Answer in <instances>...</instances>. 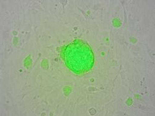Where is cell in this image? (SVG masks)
Segmentation results:
<instances>
[{
    "instance_id": "obj_1",
    "label": "cell",
    "mask_w": 155,
    "mask_h": 116,
    "mask_svg": "<svg viewBox=\"0 0 155 116\" xmlns=\"http://www.w3.org/2000/svg\"><path fill=\"white\" fill-rule=\"evenodd\" d=\"M61 57L67 67L76 74L90 71L94 64V56L91 46L81 40H75L63 47Z\"/></svg>"
}]
</instances>
